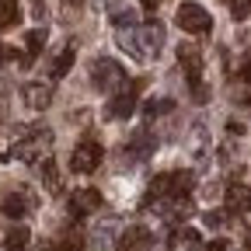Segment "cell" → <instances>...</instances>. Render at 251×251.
Wrapping results in <instances>:
<instances>
[{
	"label": "cell",
	"instance_id": "4316f807",
	"mask_svg": "<svg viewBox=\"0 0 251 251\" xmlns=\"http://www.w3.org/2000/svg\"><path fill=\"white\" fill-rule=\"evenodd\" d=\"M7 59H21V52H18V49H11V46H0V67H4Z\"/></svg>",
	"mask_w": 251,
	"mask_h": 251
},
{
	"label": "cell",
	"instance_id": "6da1fadb",
	"mask_svg": "<svg viewBox=\"0 0 251 251\" xmlns=\"http://www.w3.org/2000/svg\"><path fill=\"white\" fill-rule=\"evenodd\" d=\"M119 46L129 52L133 59L150 63V59L161 56L164 25H161V21H143V25H133V28H119Z\"/></svg>",
	"mask_w": 251,
	"mask_h": 251
},
{
	"label": "cell",
	"instance_id": "ba28073f",
	"mask_svg": "<svg viewBox=\"0 0 251 251\" xmlns=\"http://www.w3.org/2000/svg\"><path fill=\"white\" fill-rule=\"evenodd\" d=\"M175 25H178L181 31H188V35H209V31H213L209 11L199 7V4H181L178 14H175Z\"/></svg>",
	"mask_w": 251,
	"mask_h": 251
},
{
	"label": "cell",
	"instance_id": "5b68a950",
	"mask_svg": "<svg viewBox=\"0 0 251 251\" xmlns=\"http://www.w3.org/2000/svg\"><path fill=\"white\" fill-rule=\"evenodd\" d=\"M143 84H147V80H126L122 87H115V91H112V98H108L105 115H108V119H129V115L136 112L140 87H143Z\"/></svg>",
	"mask_w": 251,
	"mask_h": 251
},
{
	"label": "cell",
	"instance_id": "d6a6232c",
	"mask_svg": "<svg viewBox=\"0 0 251 251\" xmlns=\"http://www.w3.org/2000/svg\"><path fill=\"white\" fill-rule=\"evenodd\" d=\"M244 244H248V251H251V230H248V237H244Z\"/></svg>",
	"mask_w": 251,
	"mask_h": 251
},
{
	"label": "cell",
	"instance_id": "7402d4cb",
	"mask_svg": "<svg viewBox=\"0 0 251 251\" xmlns=\"http://www.w3.org/2000/svg\"><path fill=\"white\" fill-rule=\"evenodd\" d=\"M175 241H178L181 248H202V237H199L196 227H181V230L175 234Z\"/></svg>",
	"mask_w": 251,
	"mask_h": 251
},
{
	"label": "cell",
	"instance_id": "30bf717a",
	"mask_svg": "<svg viewBox=\"0 0 251 251\" xmlns=\"http://www.w3.org/2000/svg\"><path fill=\"white\" fill-rule=\"evenodd\" d=\"M39 206V199L31 196V192H11V196H4V202H0V209H4V216H11V220H25L31 209Z\"/></svg>",
	"mask_w": 251,
	"mask_h": 251
},
{
	"label": "cell",
	"instance_id": "44dd1931",
	"mask_svg": "<svg viewBox=\"0 0 251 251\" xmlns=\"http://www.w3.org/2000/svg\"><path fill=\"white\" fill-rule=\"evenodd\" d=\"M175 108V101L171 98H150L147 105H143V119H157V115H168Z\"/></svg>",
	"mask_w": 251,
	"mask_h": 251
},
{
	"label": "cell",
	"instance_id": "52a82bcc",
	"mask_svg": "<svg viewBox=\"0 0 251 251\" xmlns=\"http://www.w3.org/2000/svg\"><path fill=\"white\" fill-rule=\"evenodd\" d=\"M101 157H105V147L94 140V136H84V140L74 147V153H70V171H77V175H91V171H98Z\"/></svg>",
	"mask_w": 251,
	"mask_h": 251
},
{
	"label": "cell",
	"instance_id": "f546056e",
	"mask_svg": "<svg viewBox=\"0 0 251 251\" xmlns=\"http://www.w3.org/2000/svg\"><path fill=\"white\" fill-rule=\"evenodd\" d=\"M140 4H143V11H157V7H161V0H140Z\"/></svg>",
	"mask_w": 251,
	"mask_h": 251
},
{
	"label": "cell",
	"instance_id": "4fadbf2b",
	"mask_svg": "<svg viewBox=\"0 0 251 251\" xmlns=\"http://www.w3.org/2000/svg\"><path fill=\"white\" fill-rule=\"evenodd\" d=\"M21 98H25V105L28 108H35V112H46L49 105H52V87L49 84H25L21 87Z\"/></svg>",
	"mask_w": 251,
	"mask_h": 251
},
{
	"label": "cell",
	"instance_id": "e0dca14e",
	"mask_svg": "<svg viewBox=\"0 0 251 251\" xmlns=\"http://www.w3.org/2000/svg\"><path fill=\"white\" fill-rule=\"evenodd\" d=\"M31 248V230L28 227H11L4 244H0V251H28Z\"/></svg>",
	"mask_w": 251,
	"mask_h": 251
},
{
	"label": "cell",
	"instance_id": "7a4b0ae2",
	"mask_svg": "<svg viewBox=\"0 0 251 251\" xmlns=\"http://www.w3.org/2000/svg\"><path fill=\"white\" fill-rule=\"evenodd\" d=\"M192 185H196V175L192 171H164V175H157L147 188V196H143V206L153 209L157 202H168V199H185L188 192H192Z\"/></svg>",
	"mask_w": 251,
	"mask_h": 251
},
{
	"label": "cell",
	"instance_id": "8fae6325",
	"mask_svg": "<svg viewBox=\"0 0 251 251\" xmlns=\"http://www.w3.org/2000/svg\"><path fill=\"white\" fill-rule=\"evenodd\" d=\"M150 248H153V234L147 227H126L112 251H150Z\"/></svg>",
	"mask_w": 251,
	"mask_h": 251
},
{
	"label": "cell",
	"instance_id": "5bb4252c",
	"mask_svg": "<svg viewBox=\"0 0 251 251\" xmlns=\"http://www.w3.org/2000/svg\"><path fill=\"white\" fill-rule=\"evenodd\" d=\"M74 59H77V42H67L52 59H49V80H59V77H67L70 67H74Z\"/></svg>",
	"mask_w": 251,
	"mask_h": 251
},
{
	"label": "cell",
	"instance_id": "2e32d148",
	"mask_svg": "<svg viewBox=\"0 0 251 251\" xmlns=\"http://www.w3.org/2000/svg\"><path fill=\"white\" fill-rule=\"evenodd\" d=\"M42 46H46V31H42V28H35V31H28V35H25V56H21L18 63H21V67H31V63L39 59Z\"/></svg>",
	"mask_w": 251,
	"mask_h": 251
},
{
	"label": "cell",
	"instance_id": "ffe728a7",
	"mask_svg": "<svg viewBox=\"0 0 251 251\" xmlns=\"http://www.w3.org/2000/svg\"><path fill=\"white\" fill-rule=\"evenodd\" d=\"M21 18V7H18V0H0V31H7L14 28Z\"/></svg>",
	"mask_w": 251,
	"mask_h": 251
},
{
	"label": "cell",
	"instance_id": "f1b7e54d",
	"mask_svg": "<svg viewBox=\"0 0 251 251\" xmlns=\"http://www.w3.org/2000/svg\"><path fill=\"white\" fill-rule=\"evenodd\" d=\"M31 11H35V18H46V7H42V0H31Z\"/></svg>",
	"mask_w": 251,
	"mask_h": 251
},
{
	"label": "cell",
	"instance_id": "d4e9b609",
	"mask_svg": "<svg viewBox=\"0 0 251 251\" xmlns=\"http://www.w3.org/2000/svg\"><path fill=\"white\" fill-rule=\"evenodd\" d=\"M112 25H115V28H133V25H140V18H136L133 11H122V14L112 18Z\"/></svg>",
	"mask_w": 251,
	"mask_h": 251
},
{
	"label": "cell",
	"instance_id": "484cf974",
	"mask_svg": "<svg viewBox=\"0 0 251 251\" xmlns=\"http://www.w3.org/2000/svg\"><path fill=\"white\" fill-rule=\"evenodd\" d=\"M202 220H206V227H224L227 220H230V213H227V209H224V213H216V209H213V213H206Z\"/></svg>",
	"mask_w": 251,
	"mask_h": 251
},
{
	"label": "cell",
	"instance_id": "3957f363",
	"mask_svg": "<svg viewBox=\"0 0 251 251\" xmlns=\"http://www.w3.org/2000/svg\"><path fill=\"white\" fill-rule=\"evenodd\" d=\"M178 63H181V70H185V80H188L192 98H196L199 105L209 101V87L202 84V52H199V46L181 42V46H178Z\"/></svg>",
	"mask_w": 251,
	"mask_h": 251
},
{
	"label": "cell",
	"instance_id": "7c38bea8",
	"mask_svg": "<svg viewBox=\"0 0 251 251\" xmlns=\"http://www.w3.org/2000/svg\"><path fill=\"white\" fill-rule=\"evenodd\" d=\"M224 199H227V213H230V216H244V213L251 209V188H248L244 181H230Z\"/></svg>",
	"mask_w": 251,
	"mask_h": 251
},
{
	"label": "cell",
	"instance_id": "d6986e66",
	"mask_svg": "<svg viewBox=\"0 0 251 251\" xmlns=\"http://www.w3.org/2000/svg\"><path fill=\"white\" fill-rule=\"evenodd\" d=\"M77 248H84V234L77 227H70L67 234H59L56 244H49V251H77Z\"/></svg>",
	"mask_w": 251,
	"mask_h": 251
},
{
	"label": "cell",
	"instance_id": "cb8c5ba5",
	"mask_svg": "<svg viewBox=\"0 0 251 251\" xmlns=\"http://www.w3.org/2000/svg\"><path fill=\"white\" fill-rule=\"evenodd\" d=\"M230 14H234L237 21H244V18L251 14V0H230Z\"/></svg>",
	"mask_w": 251,
	"mask_h": 251
},
{
	"label": "cell",
	"instance_id": "603a6c76",
	"mask_svg": "<svg viewBox=\"0 0 251 251\" xmlns=\"http://www.w3.org/2000/svg\"><path fill=\"white\" fill-rule=\"evenodd\" d=\"M237 80L244 84V94H241V101L244 105H251V59L244 63V67H241V74H237Z\"/></svg>",
	"mask_w": 251,
	"mask_h": 251
},
{
	"label": "cell",
	"instance_id": "83f0119b",
	"mask_svg": "<svg viewBox=\"0 0 251 251\" xmlns=\"http://www.w3.org/2000/svg\"><path fill=\"white\" fill-rule=\"evenodd\" d=\"M202 251H230V244H227L224 237H216V241H209V244H202Z\"/></svg>",
	"mask_w": 251,
	"mask_h": 251
},
{
	"label": "cell",
	"instance_id": "277c9868",
	"mask_svg": "<svg viewBox=\"0 0 251 251\" xmlns=\"http://www.w3.org/2000/svg\"><path fill=\"white\" fill-rule=\"evenodd\" d=\"M49 150H52V133L46 129V126H39V129H31V133H25L18 140L11 157H18V161H25V164H42L49 157Z\"/></svg>",
	"mask_w": 251,
	"mask_h": 251
},
{
	"label": "cell",
	"instance_id": "8992f818",
	"mask_svg": "<svg viewBox=\"0 0 251 251\" xmlns=\"http://www.w3.org/2000/svg\"><path fill=\"white\" fill-rule=\"evenodd\" d=\"M126 80V70H122V63H115V59H108V56H101V59H94L91 63V87L94 91H115V87H122Z\"/></svg>",
	"mask_w": 251,
	"mask_h": 251
},
{
	"label": "cell",
	"instance_id": "9c48e42d",
	"mask_svg": "<svg viewBox=\"0 0 251 251\" xmlns=\"http://www.w3.org/2000/svg\"><path fill=\"white\" fill-rule=\"evenodd\" d=\"M67 209H70L74 220H84L91 213H98L101 209V192L98 188H77V192L70 196V202H67Z\"/></svg>",
	"mask_w": 251,
	"mask_h": 251
},
{
	"label": "cell",
	"instance_id": "1f68e13d",
	"mask_svg": "<svg viewBox=\"0 0 251 251\" xmlns=\"http://www.w3.org/2000/svg\"><path fill=\"white\" fill-rule=\"evenodd\" d=\"M112 4H119V0H98V7H112Z\"/></svg>",
	"mask_w": 251,
	"mask_h": 251
},
{
	"label": "cell",
	"instance_id": "9a60e30c",
	"mask_svg": "<svg viewBox=\"0 0 251 251\" xmlns=\"http://www.w3.org/2000/svg\"><path fill=\"white\" fill-rule=\"evenodd\" d=\"M157 150V136L150 133V129H140V133H133V140L126 143V153L133 157V161H147V157Z\"/></svg>",
	"mask_w": 251,
	"mask_h": 251
},
{
	"label": "cell",
	"instance_id": "4dcf8cb0",
	"mask_svg": "<svg viewBox=\"0 0 251 251\" xmlns=\"http://www.w3.org/2000/svg\"><path fill=\"white\" fill-rule=\"evenodd\" d=\"M63 4H67V7H80V4H84V0H63Z\"/></svg>",
	"mask_w": 251,
	"mask_h": 251
},
{
	"label": "cell",
	"instance_id": "ac0fdd59",
	"mask_svg": "<svg viewBox=\"0 0 251 251\" xmlns=\"http://www.w3.org/2000/svg\"><path fill=\"white\" fill-rule=\"evenodd\" d=\"M42 185L49 188L52 196L63 192V178H59V168L52 164V157H46V161H42Z\"/></svg>",
	"mask_w": 251,
	"mask_h": 251
}]
</instances>
